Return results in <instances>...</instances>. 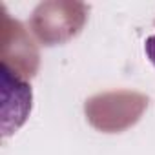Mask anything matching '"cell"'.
I'll return each instance as SVG.
<instances>
[{
    "instance_id": "obj_1",
    "label": "cell",
    "mask_w": 155,
    "mask_h": 155,
    "mask_svg": "<svg viewBox=\"0 0 155 155\" xmlns=\"http://www.w3.org/2000/svg\"><path fill=\"white\" fill-rule=\"evenodd\" d=\"M144 53H146L148 60L155 66V35H151V37L146 38V42H144Z\"/></svg>"
}]
</instances>
